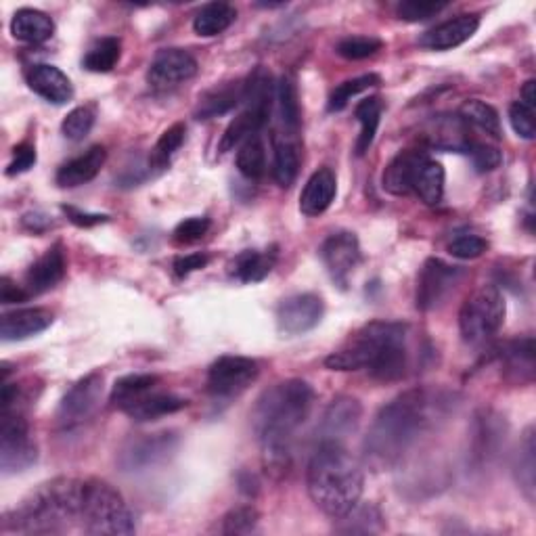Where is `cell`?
<instances>
[{"label": "cell", "mask_w": 536, "mask_h": 536, "mask_svg": "<svg viewBox=\"0 0 536 536\" xmlns=\"http://www.w3.org/2000/svg\"><path fill=\"white\" fill-rule=\"evenodd\" d=\"M379 84H382V78H379L377 74H365V76H359V78L346 80L331 93L327 109L329 111H342L356 95H361V93L369 91V88L379 86Z\"/></svg>", "instance_id": "b9f144b4"}, {"label": "cell", "mask_w": 536, "mask_h": 536, "mask_svg": "<svg viewBox=\"0 0 536 536\" xmlns=\"http://www.w3.org/2000/svg\"><path fill=\"white\" fill-rule=\"evenodd\" d=\"M319 254L333 283L346 289L350 283V277L356 271V266L361 264V258H363L361 245L356 235L350 231H340V233L329 235L323 241Z\"/></svg>", "instance_id": "4fadbf2b"}, {"label": "cell", "mask_w": 536, "mask_h": 536, "mask_svg": "<svg viewBox=\"0 0 536 536\" xmlns=\"http://www.w3.org/2000/svg\"><path fill=\"white\" fill-rule=\"evenodd\" d=\"M428 137H430L432 147L444 149V151H457V153H467L469 145L474 143L472 139H469V132L461 118L436 120L428 132Z\"/></svg>", "instance_id": "1f68e13d"}, {"label": "cell", "mask_w": 536, "mask_h": 536, "mask_svg": "<svg viewBox=\"0 0 536 536\" xmlns=\"http://www.w3.org/2000/svg\"><path fill=\"white\" fill-rule=\"evenodd\" d=\"M82 480L57 478L42 484L38 490L15 507L5 524L24 534H57L80 522Z\"/></svg>", "instance_id": "5b68a950"}, {"label": "cell", "mask_w": 536, "mask_h": 536, "mask_svg": "<svg viewBox=\"0 0 536 536\" xmlns=\"http://www.w3.org/2000/svg\"><path fill=\"white\" fill-rule=\"evenodd\" d=\"M187 405H189V402L185 398H181V396L151 390L145 396H141L139 400H134L130 407L124 409V413L130 419L143 423V421H155L160 417L183 411Z\"/></svg>", "instance_id": "d4e9b609"}, {"label": "cell", "mask_w": 536, "mask_h": 536, "mask_svg": "<svg viewBox=\"0 0 536 536\" xmlns=\"http://www.w3.org/2000/svg\"><path fill=\"white\" fill-rule=\"evenodd\" d=\"M444 183H446V174L442 164L430 160V155L423 164L419 166V172L415 176V185L413 193L428 206H438L444 199Z\"/></svg>", "instance_id": "d6a6232c"}, {"label": "cell", "mask_w": 536, "mask_h": 536, "mask_svg": "<svg viewBox=\"0 0 536 536\" xmlns=\"http://www.w3.org/2000/svg\"><path fill=\"white\" fill-rule=\"evenodd\" d=\"M235 19H237L235 7L227 5V3H210L195 15L193 30L197 36L212 38V36H218L225 30H229Z\"/></svg>", "instance_id": "836d02e7"}, {"label": "cell", "mask_w": 536, "mask_h": 536, "mask_svg": "<svg viewBox=\"0 0 536 536\" xmlns=\"http://www.w3.org/2000/svg\"><path fill=\"white\" fill-rule=\"evenodd\" d=\"M63 277H65V256L61 245L57 243L28 268L24 287L28 289L30 296L44 294L53 289L57 283H61Z\"/></svg>", "instance_id": "7402d4cb"}, {"label": "cell", "mask_w": 536, "mask_h": 536, "mask_svg": "<svg viewBox=\"0 0 536 536\" xmlns=\"http://www.w3.org/2000/svg\"><path fill=\"white\" fill-rule=\"evenodd\" d=\"M53 225V222L49 220V216L44 214H28L24 216V227L34 231V233H42L44 229H49Z\"/></svg>", "instance_id": "9f6ffc18"}, {"label": "cell", "mask_w": 536, "mask_h": 536, "mask_svg": "<svg viewBox=\"0 0 536 536\" xmlns=\"http://www.w3.org/2000/svg\"><path fill=\"white\" fill-rule=\"evenodd\" d=\"M80 524L84 532L97 536H122L137 530L122 495L101 480H82Z\"/></svg>", "instance_id": "8992f818"}, {"label": "cell", "mask_w": 536, "mask_h": 536, "mask_svg": "<svg viewBox=\"0 0 536 536\" xmlns=\"http://www.w3.org/2000/svg\"><path fill=\"white\" fill-rule=\"evenodd\" d=\"M501 361L505 367V377L516 384H530L534 377V340L522 338L503 346Z\"/></svg>", "instance_id": "484cf974"}, {"label": "cell", "mask_w": 536, "mask_h": 536, "mask_svg": "<svg viewBox=\"0 0 536 536\" xmlns=\"http://www.w3.org/2000/svg\"><path fill=\"white\" fill-rule=\"evenodd\" d=\"M208 262H210V256H208V254H199V252H195V254H185V256H178V258L174 260V273H176V277L185 279V277H189L191 273L199 271V268H206Z\"/></svg>", "instance_id": "f5cc1de1"}, {"label": "cell", "mask_w": 536, "mask_h": 536, "mask_svg": "<svg viewBox=\"0 0 536 536\" xmlns=\"http://www.w3.org/2000/svg\"><path fill=\"white\" fill-rule=\"evenodd\" d=\"M451 398L428 388H413L396 396L377 413L365 438V457L375 469L396 465L419 436L446 417Z\"/></svg>", "instance_id": "6da1fadb"}, {"label": "cell", "mask_w": 536, "mask_h": 536, "mask_svg": "<svg viewBox=\"0 0 536 536\" xmlns=\"http://www.w3.org/2000/svg\"><path fill=\"white\" fill-rule=\"evenodd\" d=\"M426 158H428L426 151H417V149L400 151L384 170V176H382L384 191H388L390 195H398V197L413 193L415 176Z\"/></svg>", "instance_id": "44dd1931"}, {"label": "cell", "mask_w": 536, "mask_h": 536, "mask_svg": "<svg viewBox=\"0 0 536 536\" xmlns=\"http://www.w3.org/2000/svg\"><path fill=\"white\" fill-rule=\"evenodd\" d=\"M63 212L67 214V218H70V222H74L76 227H95V225H101V222H107V216L103 214H88V212H80L72 206H63Z\"/></svg>", "instance_id": "11a10c76"}, {"label": "cell", "mask_w": 536, "mask_h": 536, "mask_svg": "<svg viewBox=\"0 0 536 536\" xmlns=\"http://www.w3.org/2000/svg\"><path fill=\"white\" fill-rule=\"evenodd\" d=\"M325 312V304L317 294H294L277 306V327L285 335H302L315 329Z\"/></svg>", "instance_id": "9a60e30c"}, {"label": "cell", "mask_w": 536, "mask_h": 536, "mask_svg": "<svg viewBox=\"0 0 536 536\" xmlns=\"http://www.w3.org/2000/svg\"><path fill=\"white\" fill-rule=\"evenodd\" d=\"M480 28L478 15H459L455 19L444 21V24L432 28L421 36V47L430 51H451L455 47H461L463 42L472 38Z\"/></svg>", "instance_id": "d6986e66"}, {"label": "cell", "mask_w": 536, "mask_h": 536, "mask_svg": "<svg viewBox=\"0 0 536 536\" xmlns=\"http://www.w3.org/2000/svg\"><path fill=\"white\" fill-rule=\"evenodd\" d=\"M277 248L271 250H248L241 252L231 264H229V273L241 283H258L271 275V271L277 264Z\"/></svg>", "instance_id": "4316f807"}, {"label": "cell", "mask_w": 536, "mask_h": 536, "mask_svg": "<svg viewBox=\"0 0 536 536\" xmlns=\"http://www.w3.org/2000/svg\"><path fill=\"white\" fill-rule=\"evenodd\" d=\"M509 122H511V128L516 130L518 137H522L526 141L534 139V134H536L534 109H530V107L522 105L520 101H516L509 107Z\"/></svg>", "instance_id": "f907efd6"}, {"label": "cell", "mask_w": 536, "mask_h": 536, "mask_svg": "<svg viewBox=\"0 0 536 536\" xmlns=\"http://www.w3.org/2000/svg\"><path fill=\"white\" fill-rule=\"evenodd\" d=\"M245 84L235 82V84H222L212 88L206 95L199 97L195 118L197 120H212L218 116L229 114L231 109H235L243 101Z\"/></svg>", "instance_id": "f1b7e54d"}, {"label": "cell", "mask_w": 536, "mask_h": 536, "mask_svg": "<svg viewBox=\"0 0 536 536\" xmlns=\"http://www.w3.org/2000/svg\"><path fill=\"white\" fill-rule=\"evenodd\" d=\"M258 363L245 356H220L208 371V392L216 398H233L248 390L258 377Z\"/></svg>", "instance_id": "7c38bea8"}, {"label": "cell", "mask_w": 536, "mask_h": 536, "mask_svg": "<svg viewBox=\"0 0 536 536\" xmlns=\"http://www.w3.org/2000/svg\"><path fill=\"white\" fill-rule=\"evenodd\" d=\"M467 155H469V158H472L474 168L478 172H493L503 162V155H501V151L497 147L484 145V143H478V141H474L472 145H469Z\"/></svg>", "instance_id": "c3c4849f"}, {"label": "cell", "mask_w": 536, "mask_h": 536, "mask_svg": "<svg viewBox=\"0 0 536 536\" xmlns=\"http://www.w3.org/2000/svg\"><path fill=\"white\" fill-rule=\"evenodd\" d=\"M536 444H534V430L528 428L524 432V438L520 442V451L516 457V474L518 482L524 490V495L528 501H534V490H536Z\"/></svg>", "instance_id": "74e56055"}, {"label": "cell", "mask_w": 536, "mask_h": 536, "mask_svg": "<svg viewBox=\"0 0 536 536\" xmlns=\"http://www.w3.org/2000/svg\"><path fill=\"white\" fill-rule=\"evenodd\" d=\"M459 116L465 124H472V126L480 128L482 132L490 134V137H495V139L503 137L499 111L493 105H488L480 99H469L461 105Z\"/></svg>", "instance_id": "8d00e7d4"}, {"label": "cell", "mask_w": 536, "mask_h": 536, "mask_svg": "<svg viewBox=\"0 0 536 536\" xmlns=\"http://www.w3.org/2000/svg\"><path fill=\"white\" fill-rule=\"evenodd\" d=\"M275 101L279 105V118L285 137H296L302 124V109L298 99V86L292 76H283L275 84Z\"/></svg>", "instance_id": "4dcf8cb0"}, {"label": "cell", "mask_w": 536, "mask_h": 536, "mask_svg": "<svg viewBox=\"0 0 536 536\" xmlns=\"http://www.w3.org/2000/svg\"><path fill=\"white\" fill-rule=\"evenodd\" d=\"M95 118H97V111L93 105H80L72 109L61 124L63 137L74 143L84 141L88 137V132H91L95 126Z\"/></svg>", "instance_id": "7bdbcfd3"}, {"label": "cell", "mask_w": 536, "mask_h": 536, "mask_svg": "<svg viewBox=\"0 0 536 536\" xmlns=\"http://www.w3.org/2000/svg\"><path fill=\"white\" fill-rule=\"evenodd\" d=\"M488 250V243L478 235H457L449 243V254L459 260H476Z\"/></svg>", "instance_id": "681fc988"}, {"label": "cell", "mask_w": 536, "mask_h": 536, "mask_svg": "<svg viewBox=\"0 0 536 536\" xmlns=\"http://www.w3.org/2000/svg\"><path fill=\"white\" fill-rule=\"evenodd\" d=\"M382 47H384V44L379 38H373V36H350V38L340 40L338 47H335V51H338V55H342L344 59L361 61V59L373 57Z\"/></svg>", "instance_id": "ee69618b"}, {"label": "cell", "mask_w": 536, "mask_h": 536, "mask_svg": "<svg viewBox=\"0 0 536 536\" xmlns=\"http://www.w3.org/2000/svg\"><path fill=\"white\" fill-rule=\"evenodd\" d=\"M53 323V312L47 308H24L5 312L0 319V338L5 342H21L49 329Z\"/></svg>", "instance_id": "ffe728a7"}, {"label": "cell", "mask_w": 536, "mask_h": 536, "mask_svg": "<svg viewBox=\"0 0 536 536\" xmlns=\"http://www.w3.org/2000/svg\"><path fill=\"white\" fill-rule=\"evenodd\" d=\"M185 137H187V128H185V124H181V122L172 124L168 130L162 132L160 141L155 143L149 164H151L153 168H166V166L170 164V160L174 158V153L183 147Z\"/></svg>", "instance_id": "60d3db41"}, {"label": "cell", "mask_w": 536, "mask_h": 536, "mask_svg": "<svg viewBox=\"0 0 536 536\" xmlns=\"http://www.w3.org/2000/svg\"><path fill=\"white\" fill-rule=\"evenodd\" d=\"M26 82L44 101L63 105L74 97V86L59 67L51 63H34L26 70Z\"/></svg>", "instance_id": "ac0fdd59"}, {"label": "cell", "mask_w": 536, "mask_h": 536, "mask_svg": "<svg viewBox=\"0 0 536 536\" xmlns=\"http://www.w3.org/2000/svg\"><path fill=\"white\" fill-rule=\"evenodd\" d=\"M0 419H3L0 421V467L5 474L24 472L38 459L28 421L15 411H3Z\"/></svg>", "instance_id": "9c48e42d"}, {"label": "cell", "mask_w": 536, "mask_h": 536, "mask_svg": "<svg viewBox=\"0 0 536 536\" xmlns=\"http://www.w3.org/2000/svg\"><path fill=\"white\" fill-rule=\"evenodd\" d=\"M308 495L329 518L340 520L359 505L365 474L340 442H321L308 463Z\"/></svg>", "instance_id": "277c9868"}, {"label": "cell", "mask_w": 536, "mask_h": 536, "mask_svg": "<svg viewBox=\"0 0 536 536\" xmlns=\"http://www.w3.org/2000/svg\"><path fill=\"white\" fill-rule=\"evenodd\" d=\"M260 520V513L252 505H243L231 509L225 518H222V534H250L256 530Z\"/></svg>", "instance_id": "f6af8a7d"}, {"label": "cell", "mask_w": 536, "mask_h": 536, "mask_svg": "<svg viewBox=\"0 0 536 536\" xmlns=\"http://www.w3.org/2000/svg\"><path fill=\"white\" fill-rule=\"evenodd\" d=\"M103 398V375L91 373L72 386L57 409V426L61 430H76L95 415Z\"/></svg>", "instance_id": "8fae6325"}, {"label": "cell", "mask_w": 536, "mask_h": 536, "mask_svg": "<svg viewBox=\"0 0 536 536\" xmlns=\"http://www.w3.org/2000/svg\"><path fill=\"white\" fill-rule=\"evenodd\" d=\"M197 74V61L183 49H164L153 57L147 82L155 91H168L183 82H189Z\"/></svg>", "instance_id": "2e32d148"}, {"label": "cell", "mask_w": 536, "mask_h": 536, "mask_svg": "<svg viewBox=\"0 0 536 536\" xmlns=\"http://www.w3.org/2000/svg\"><path fill=\"white\" fill-rule=\"evenodd\" d=\"M338 193V181L331 168H319L315 174L308 178V183L300 195V212L304 216H319L323 214L335 199Z\"/></svg>", "instance_id": "603a6c76"}, {"label": "cell", "mask_w": 536, "mask_h": 536, "mask_svg": "<svg viewBox=\"0 0 536 536\" xmlns=\"http://www.w3.org/2000/svg\"><path fill=\"white\" fill-rule=\"evenodd\" d=\"M208 231H210V220L204 216H193L178 222V227L172 233V239L176 245H191L197 243L199 239H204Z\"/></svg>", "instance_id": "7dc6e473"}, {"label": "cell", "mask_w": 536, "mask_h": 536, "mask_svg": "<svg viewBox=\"0 0 536 536\" xmlns=\"http://www.w3.org/2000/svg\"><path fill=\"white\" fill-rule=\"evenodd\" d=\"M382 111H384V103L379 97L363 99L359 105H356L354 118L361 122V134H359V139H356V153L359 155H365L371 149L377 128H379V120H382Z\"/></svg>", "instance_id": "e575fe53"}, {"label": "cell", "mask_w": 536, "mask_h": 536, "mask_svg": "<svg viewBox=\"0 0 536 536\" xmlns=\"http://www.w3.org/2000/svg\"><path fill=\"white\" fill-rule=\"evenodd\" d=\"M273 97H275L273 78L266 70H262V67H258V70L248 78V82H245V93H243L245 109L229 124V128L222 134V139L218 143L220 155L229 153L248 139L256 137L262 126L268 122V116H271Z\"/></svg>", "instance_id": "52a82bcc"}, {"label": "cell", "mask_w": 536, "mask_h": 536, "mask_svg": "<svg viewBox=\"0 0 536 536\" xmlns=\"http://www.w3.org/2000/svg\"><path fill=\"white\" fill-rule=\"evenodd\" d=\"M520 103L526 105V107H530V109H536V82H534V80H528V82L522 86Z\"/></svg>", "instance_id": "6f0895ef"}, {"label": "cell", "mask_w": 536, "mask_h": 536, "mask_svg": "<svg viewBox=\"0 0 536 536\" xmlns=\"http://www.w3.org/2000/svg\"><path fill=\"white\" fill-rule=\"evenodd\" d=\"M36 164V149L30 143H21L13 149V160L7 168V176L24 174Z\"/></svg>", "instance_id": "816d5d0a"}, {"label": "cell", "mask_w": 536, "mask_h": 536, "mask_svg": "<svg viewBox=\"0 0 536 536\" xmlns=\"http://www.w3.org/2000/svg\"><path fill=\"white\" fill-rule=\"evenodd\" d=\"M300 172V151L292 137L275 134L273 137V176L279 187L289 189Z\"/></svg>", "instance_id": "f546056e"}, {"label": "cell", "mask_w": 536, "mask_h": 536, "mask_svg": "<svg viewBox=\"0 0 536 536\" xmlns=\"http://www.w3.org/2000/svg\"><path fill=\"white\" fill-rule=\"evenodd\" d=\"M237 168L245 178H250V181H258V178H262L266 174V168H268L266 149H264V143L260 141L258 134L245 141L243 145H239Z\"/></svg>", "instance_id": "ab89813d"}, {"label": "cell", "mask_w": 536, "mask_h": 536, "mask_svg": "<svg viewBox=\"0 0 536 536\" xmlns=\"http://www.w3.org/2000/svg\"><path fill=\"white\" fill-rule=\"evenodd\" d=\"M120 53H122V44L118 38H101L97 40L91 49H88L86 57H84V67L88 72L95 74H107L116 67V63L120 61Z\"/></svg>", "instance_id": "f35d334b"}, {"label": "cell", "mask_w": 536, "mask_h": 536, "mask_svg": "<svg viewBox=\"0 0 536 536\" xmlns=\"http://www.w3.org/2000/svg\"><path fill=\"white\" fill-rule=\"evenodd\" d=\"M505 298L495 285H484L469 296L459 310L461 338L469 346L486 344L505 323Z\"/></svg>", "instance_id": "ba28073f"}, {"label": "cell", "mask_w": 536, "mask_h": 536, "mask_svg": "<svg viewBox=\"0 0 536 536\" xmlns=\"http://www.w3.org/2000/svg\"><path fill=\"white\" fill-rule=\"evenodd\" d=\"M107 160V151L101 145H95L88 151H84L78 158L63 164L57 172V185L63 189H72L91 183L93 178L101 172L103 164Z\"/></svg>", "instance_id": "cb8c5ba5"}, {"label": "cell", "mask_w": 536, "mask_h": 536, "mask_svg": "<svg viewBox=\"0 0 536 536\" xmlns=\"http://www.w3.org/2000/svg\"><path fill=\"white\" fill-rule=\"evenodd\" d=\"M363 417L361 402L352 396H338L331 400V405L323 413L319 434L321 442H340L352 436L359 428Z\"/></svg>", "instance_id": "e0dca14e"}, {"label": "cell", "mask_w": 536, "mask_h": 536, "mask_svg": "<svg viewBox=\"0 0 536 536\" xmlns=\"http://www.w3.org/2000/svg\"><path fill=\"white\" fill-rule=\"evenodd\" d=\"M315 392L302 379H287L268 388L256 402L254 430L258 434L264 465L271 472H287L292 461L296 432L308 419Z\"/></svg>", "instance_id": "7a4b0ae2"}, {"label": "cell", "mask_w": 536, "mask_h": 536, "mask_svg": "<svg viewBox=\"0 0 536 536\" xmlns=\"http://www.w3.org/2000/svg\"><path fill=\"white\" fill-rule=\"evenodd\" d=\"M331 371L367 369L379 382H398L409 369V329L375 321L356 331L350 342L325 359Z\"/></svg>", "instance_id": "3957f363"}, {"label": "cell", "mask_w": 536, "mask_h": 536, "mask_svg": "<svg viewBox=\"0 0 536 536\" xmlns=\"http://www.w3.org/2000/svg\"><path fill=\"white\" fill-rule=\"evenodd\" d=\"M446 3H436V0H405L396 7V15L402 21H409V24H417V21H426L434 15H438Z\"/></svg>", "instance_id": "bcb514c9"}, {"label": "cell", "mask_w": 536, "mask_h": 536, "mask_svg": "<svg viewBox=\"0 0 536 536\" xmlns=\"http://www.w3.org/2000/svg\"><path fill=\"white\" fill-rule=\"evenodd\" d=\"M158 384H160V377H155V375H147V373L126 375L114 384V390H111V402H114V407L124 411L126 407L132 405L134 400H139L147 392L158 388Z\"/></svg>", "instance_id": "d590c367"}, {"label": "cell", "mask_w": 536, "mask_h": 536, "mask_svg": "<svg viewBox=\"0 0 536 536\" xmlns=\"http://www.w3.org/2000/svg\"><path fill=\"white\" fill-rule=\"evenodd\" d=\"M178 446V436L174 432L145 434L137 440H130L120 453V467L124 472H143L166 461Z\"/></svg>", "instance_id": "5bb4252c"}, {"label": "cell", "mask_w": 536, "mask_h": 536, "mask_svg": "<svg viewBox=\"0 0 536 536\" xmlns=\"http://www.w3.org/2000/svg\"><path fill=\"white\" fill-rule=\"evenodd\" d=\"M11 34L19 42L42 44L53 38L55 24L47 13L36 9H19L11 19Z\"/></svg>", "instance_id": "83f0119b"}, {"label": "cell", "mask_w": 536, "mask_h": 536, "mask_svg": "<svg viewBox=\"0 0 536 536\" xmlns=\"http://www.w3.org/2000/svg\"><path fill=\"white\" fill-rule=\"evenodd\" d=\"M465 271L461 266L446 264L440 258H430L423 264L417 279V308L428 312L442 306L449 296L455 292L457 285L463 281Z\"/></svg>", "instance_id": "30bf717a"}, {"label": "cell", "mask_w": 536, "mask_h": 536, "mask_svg": "<svg viewBox=\"0 0 536 536\" xmlns=\"http://www.w3.org/2000/svg\"><path fill=\"white\" fill-rule=\"evenodd\" d=\"M28 298L30 294L26 287L15 285L9 277H3V281H0V300H3V304H19L26 302Z\"/></svg>", "instance_id": "db71d44e"}]
</instances>
